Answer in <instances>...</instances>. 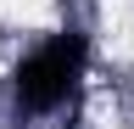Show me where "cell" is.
I'll return each instance as SVG.
<instances>
[{"mask_svg":"<svg viewBox=\"0 0 134 129\" xmlns=\"http://www.w3.org/2000/svg\"><path fill=\"white\" fill-rule=\"evenodd\" d=\"M84 73V39L78 34H56L45 39L34 56H23V68H17V107L23 112H50L62 107L67 95H73Z\"/></svg>","mask_w":134,"mask_h":129,"instance_id":"6da1fadb","label":"cell"}]
</instances>
